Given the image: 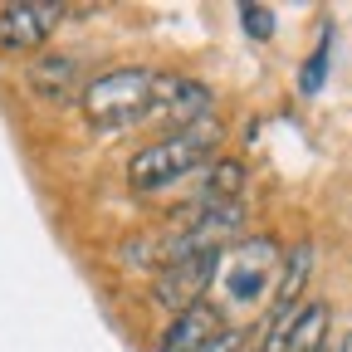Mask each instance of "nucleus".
<instances>
[{"mask_svg":"<svg viewBox=\"0 0 352 352\" xmlns=\"http://www.w3.org/2000/svg\"><path fill=\"white\" fill-rule=\"evenodd\" d=\"M215 333H220V314L201 298V303H191V308L176 314V323H171L166 338H162V352H201Z\"/></svg>","mask_w":352,"mask_h":352,"instance_id":"8","label":"nucleus"},{"mask_svg":"<svg viewBox=\"0 0 352 352\" xmlns=\"http://www.w3.org/2000/svg\"><path fill=\"white\" fill-rule=\"evenodd\" d=\"M220 254H226V250H201V254H186V259H166L157 270V279H152V303L171 308V314L201 303L210 279L220 274Z\"/></svg>","mask_w":352,"mask_h":352,"instance_id":"5","label":"nucleus"},{"mask_svg":"<svg viewBox=\"0 0 352 352\" xmlns=\"http://www.w3.org/2000/svg\"><path fill=\"white\" fill-rule=\"evenodd\" d=\"M323 69H328V54L318 50L314 59H308V69H303V94H318V83H323Z\"/></svg>","mask_w":352,"mask_h":352,"instance_id":"14","label":"nucleus"},{"mask_svg":"<svg viewBox=\"0 0 352 352\" xmlns=\"http://www.w3.org/2000/svg\"><path fill=\"white\" fill-rule=\"evenodd\" d=\"M240 196H245V162H235V157L206 162L201 201H240Z\"/></svg>","mask_w":352,"mask_h":352,"instance_id":"11","label":"nucleus"},{"mask_svg":"<svg viewBox=\"0 0 352 352\" xmlns=\"http://www.w3.org/2000/svg\"><path fill=\"white\" fill-rule=\"evenodd\" d=\"M201 352H250V342H245L240 333H230V328H220V333H215Z\"/></svg>","mask_w":352,"mask_h":352,"instance_id":"13","label":"nucleus"},{"mask_svg":"<svg viewBox=\"0 0 352 352\" xmlns=\"http://www.w3.org/2000/svg\"><path fill=\"white\" fill-rule=\"evenodd\" d=\"M245 270H235L230 274V298L235 303H250V298H259V289L270 284V270H274V245L270 240H254V245H245Z\"/></svg>","mask_w":352,"mask_h":352,"instance_id":"9","label":"nucleus"},{"mask_svg":"<svg viewBox=\"0 0 352 352\" xmlns=\"http://www.w3.org/2000/svg\"><path fill=\"white\" fill-rule=\"evenodd\" d=\"M338 352H352V333H347V338H342V342H338Z\"/></svg>","mask_w":352,"mask_h":352,"instance_id":"16","label":"nucleus"},{"mask_svg":"<svg viewBox=\"0 0 352 352\" xmlns=\"http://www.w3.org/2000/svg\"><path fill=\"white\" fill-rule=\"evenodd\" d=\"M83 83H88V69L78 54H34L25 69V88L39 103H69V98L78 103Z\"/></svg>","mask_w":352,"mask_h":352,"instance_id":"7","label":"nucleus"},{"mask_svg":"<svg viewBox=\"0 0 352 352\" xmlns=\"http://www.w3.org/2000/svg\"><path fill=\"white\" fill-rule=\"evenodd\" d=\"M308 274H314V245H294L284 254V270H279V284H274V308H303Z\"/></svg>","mask_w":352,"mask_h":352,"instance_id":"10","label":"nucleus"},{"mask_svg":"<svg viewBox=\"0 0 352 352\" xmlns=\"http://www.w3.org/2000/svg\"><path fill=\"white\" fill-rule=\"evenodd\" d=\"M240 230H245V206L240 201H196L162 235V250H166V259H186V254H201V250H226V240H235Z\"/></svg>","mask_w":352,"mask_h":352,"instance_id":"3","label":"nucleus"},{"mask_svg":"<svg viewBox=\"0 0 352 352\" xmlns=\"http://www.w3.org/2000/svg\"><path fill=\"white\" fill-rule=\"evenodd\" d=\"M323 342H328V303H303L284 352H323Z\"/></svg>","mask_w":352,"mask_h":352,"instance_id":"12","label":"nucleus"},{"mask_svg":"<svg viewBox=\"0 0 352 352\" xmlns=\"http://www.w3.org/2000/svg\"><path fill=\"white\" fill-rule=\"evenodd\" d=\"M215 108V94L201 83V78H186V74H157V88H152V103H147V118L152 127L162 132H186L196 122H206Z\"/></svg>","mask_w":352,"mask_h":352,"instance_id":"4","label":"nucleus"},{"mask_svg":"<svg viewBox=\"0 0 352 352\" xmlns=\"http://www.w3.org/2000/svg\"><path fill=\"white\" fill-rule=\"evenodd\" d=\"M220 122L215 118H206V122H196V127H186V132H171V138H162V142H152V147H142V152H132V162H127V186L132 191H166V186H176V182H186L191 171H206V162L215 157V147H220Z\"/></svg>","mask_w":352,"mask_h":352,"instance_id":"1","label":"nucleus"},{"mask_svg":"<svg viewBox=\"0 0 352 352\" xmlns=\"http://www.w3.org/2000/svg\"><path fill=\"white\" fill-rule=\"evenodd\" d=\"M152 88H157V74L152 69H108V74H94L78 94V108L88 118L94 132H122L132 122L147 118V103H152Z\"/></svg>","mask_w":352,"mask_h":352,"instance_id":"2","label":"nucleus"},{"mask_svg":"<svg viewBox=\"0 0 352 352\" xmlns=\"http://www.w3.org/2000/svg\"><path fill=\"white\" fill-rule=\"evenodd\" d=\"M240 15H245V25H250V34H259V39H264V34H270V10H264V6H245Z\"/></svg>","mask_w":352,"mask_h":352,"instance_id":"15","label":"nucleus"},{"mask_svg":"<svg viewBox=\"0 0 352 352\" xmlns=\"http://www.w3.org/2000/svg\"><path fill=\"white\" fill-rule=\"evenodd\" d=\"M64 15L69 6H59V0H10V6H0V50L10 54L44 50V39L64 25Z\"/></svg>","mask_w":352,"mask_h":352,"instance_id":"6","label":"nucleus"}]
</instances>
